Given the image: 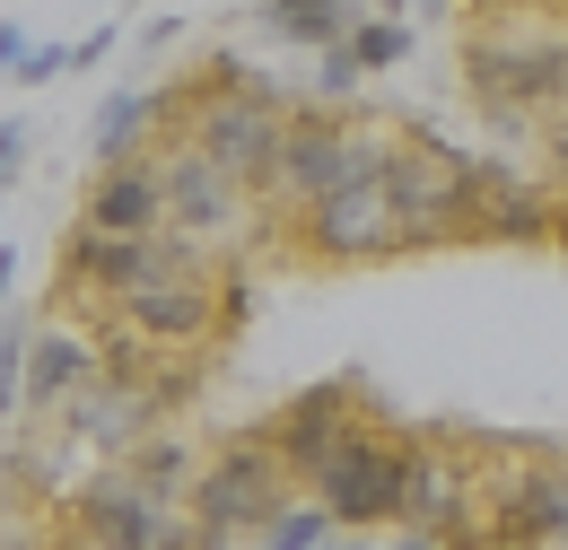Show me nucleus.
Segmentation results:
<instances>
[{
  "instance_id": "1",
  "label": "nucleus",
  "mask_w": 568,
  "mask_h": 550,
  "mask_svg": "<svg viewBox=\"0 0 568 550\" xmlns=\"http://www.w3.org/2000/svg\"><path fill=\"white\" fill-rule=\"evenodd\" d=\"M193 464L175 437H149L132 464H105L53 507L62 542L79 550H193V524H184V498H193Z\"/></svg>"
},
{
  "instance_id": "2",
  "label": "nucleus",
  "mask_w": 568,
  "mask_h": 550,
  "mask_svg": "<svg viewBox=\"0 0 568 550\" xmlns=\"http://www.w3.org/2000/svg\"><path fill=\"white\" fill-rule=\"evenodd\" d=\"M464 88L481 114H568V0L473 9Z\"/></svg>"
},
{
  "instance_id": "3",
  "label": "nucleus",
  "mask_w": 568,
  "mask_h": 550,
  "mask_svg": "<svg viewBox=\"0 0 568 550\" xmlns=\"http://www.w3.org/2000/svg\"><path fill=\"white\" fill-rule=\"evenodd\" d=\"M473 437V516L464 550H542L568 542V455L551 437H516V428H464Z\"/></svg>"
},
{
  "instance_id": "4",
  "label": "nucleus",
  "mask_w": 568,
  "mask_h": 550,
  "mask_svg": "<svg viewBox=\"0 0 568 550\" xmlns=\"http://www.w3.org/2000/svg\"><path fill=\"white\" fill-rule=\"evenodd\" d=\"M166 132H184L202 157H219L236 184H263V166L288 132V96L281 79L245 70V53H211V70L166 79Z\"/></svg>"
},
{
  "instance_id": "5",
  "label": "nucleus",
  "mask_w": 568,
  "mask_h": 550,
  "mask_svg": "<svg viewBox=\"0 0 568 550\" xmlns=\"http://www.w3.org/2000/svg\"><path fill=\"white\" fill-rule=\"evenodd\" d=\"M385 193L403 210L412 254L481 245V149L428 132V123H394L385 132Z\"/></svg>"
},
{
  "instance_id": "6",
  "label": "nucleus",
  "mask_w": 568,
  "mask_h": 550,
  "mask_svg": "<svg viewBox=\"0 0 568 550\" xmlns=\"http://www.w3.org/2000/svg\"><path fill=\"white\" fill-rule=\"evenodd\" d=\"M385 132L394 123H358V114H333V105H288V132L263 166V184H254L272 236H288L324 193H342L358 175H385Z\"/></svg>"
},
{
  "instance_id": "7",
  "label": "nucleus",
  "mask_w": 568,
  "mask_h": 550,
  "mask_svg": "<svg viewBox=\"0 0 568 550\" xmlns=\"http://www.w3.org/2000/svg\"><path fill=\"white\" fill-rule=\"evenodd\" d=\"M288 498H306L297 472H288L281 437L254 419V428H227L211 455L193 464V498H184V524H193V550H245Z\"/></svg>"
},
{
  "instance_id": "8",
  "label": "nucleus",
  "mask_w": 568,
  "mask_h": 550,
  "mask_svg": "<svg viewBox=\"0 0 568 550\" xmlns=\"http://www.w3.org/2000/svg\"><path fill=\"white\" fill-rule=\"evenodd\" d=\"M149 157H158V184H166V236H175L184 254L245 272V254L272 245V218L254 202V184H236V175H227L219 157H202L184 132H166Z\"/></svg>"
},
{
  "instance_id": "9",
  "label": "nucleus",
  "mask_w": 568,
  "mask_h": 550,
  "mask_svg": "<svg viewBox=\"0 0 568 550\" xmlns=\"http://www.w3.org/2000/svg\"><path fill=\"white\" fill-rule=\"evenodd\" d=\"M281 245H288V254H306V263H333V272H351V263H403V254H412L385 175H358V184H342V193H324Z\"/></svg>"
},
{
  "instance_id": "10",
  "label": "nucleus",
  "mask_w": 568,
  "mask_h": 550,
  "mask_svg": "<svg viewBox=\"0 0 568 550\" xmlns=\"http://www.w3.org/2000/svg\"><path fill=\"white\" fill-rule=\"evenodd\" d=\"M403 446H412V428L367 419L351 446L306 481V498L333 516V533H385L394 524V507H403Z\"/></svg>"
},
{
  "instance_id": "11",
  "label": "nucleus",
  "mask_w": 568,
  "mask_h": 550,
  "mask_svg": "<svg viewBox=\"0 0 568 550\" xmlns=\"http://www.w3.org/2000/svg\"><path fill=\"white\" fill-rule=\"evenodd\" d=\"M464 516H473V437L464 428H412L394 524L412 542H464Z\"/></svg>"
},
{
  "instance_id": "12",
  "label": "nucleus",
  "mask_w": 568,
  "mask_h": 550,
  "mask_svg": "<svg viewBox=\"0 0 568 550\" xmlns=\"http://www.w3.org/2000/svg\"><path fill=\"white\" fill-rule=\"evenodd\" d=\"M184 245L175 236H88V227H62V306H79L88 324H114V306L149 288Z\"/></svg>"
},
{
  "instance_id": "13",
  "label": "nucleus",
  "mask_w": 568,
  "mask_h": 550,
  "mask_svg": "<svg viewBox=\"0 0 568 550\" xmlns=\"http://www.w3.org/2000/svg\"><path fill=\"white\" fill-rule=\"evenodd\" d=\"M367 419H376V411H367V385H358V376H324V385L288 394L263 428L281 437L288 472H297V489H306V481H315V472H324V464H333V455L358 437V428H367Z\"/></svg>"
},
{
  "instance_id": "14",
  "label": "nucleus",
  "mask_w": 568,
  "mask_h": 550,
  "mask_svg": "<svg viewBox=\"0 0 568 550\" xmlns=\"http://www.w3.org/2000/svg\"><path fill=\"white\" fill-rule=\"evenodd\" d=\"M88 236H166V184H158V157H123V166H97L79 218Z\"/></svg>"
},
{
  "instance_id": "15",
  "label": "nucleus",
  "mask_w": 568,
  "mask_h": 550,
  "mask_svg": "<svg viewBox=\"0 0 568 550\" xmlns=\"http://www.w3.org/2000/svg\"><path fill=\"white\" fill-rule=\"evenodd\" d=\"M88 472H105L88 446H79L62 419H18V437H9V481L18 498H44V507H62Z\"/></svg>"
},
{
  "instance_id": "16",
  "label": "nucleus",
  "mask_w": 568,
  "mask_h": 550,
  "mask_svg": "<svg viewBox=\"0 0 568 550\" xmlns=\"http://www.w3.org/2000/svg\"><path fill=\"white\" fill-rule=\"evenodd\" d=\"M97 367H105L97 333H79V324H36V333H27V419L62 411Z\"/></svg>"
},
{
  "instance_id": "17",
  "label": "nucleus",
  "mask_w": 568,
  "mask_h": 550,
  "mask_svg": "<svg viewBox=\"0 0 568 550\" xmlns=\"http://www.w3.org/2000/svg\"><path fill=\"white\" fill-rule=\"evenodd\" d=\"M88 132H97V166L149 157V149L166 140V88H149V79H123V88H105Z\"/></svg>"
},
{
  "instance_id": "18",
  "label": "nucleus",
  "mask_w": 568,
  "mask_h": 550,
  "mask_svg": "<svg viewBox=\"0 0 568 550\" xmlns=\"http://www.w3.org/2000/svg\"><path fill=\"white\" fill-rule=\"evenodd\" d=\"M254 18H263V27L281 35V44H306V53H333V44H342V35L358 27V0H263Z\"/></svg>"
},
{
  "instance_id": "19",
  "label": "nucleus",
  "mask_w": 568,
  "mask_h": 550,
  "mask_svg": "<svg viewBox=\"0 0 568 550\" xmlns=\"http://www.w3.org/2000/svg\"><path fill=\"white\" fill-rule=\"evenodd\" d=\"M342 53H351L367 79L376 70H403L412 62V18H385V9H358V27L342 35Z\"/></svg>"
},
{
  "instance_id": "20",
  "label": "nucleus",
  "mask_w": 568,
  "mask_h": 550,
  "mask_svg": "<svg viewBox=\"0 0 568 550\" xmlns=\"http://www.w3.org/2000/svg\"><path fill=\"white\" fill-rule=\"evenodd\" d=\"M324 533H333V516H324L315 498H288V507H281V516H272V524H263L245 550H315Z\"/></svg>"
},
{
  "instance_id": "21",
  "label": "nucleus",
  "mask_w": 568,
  "mask_h": 550,
  "mask_svg": "<svg viewBox=\"0 0 568 550\" xmlns=\"http://www.w3.org/2000/svg\"><path fill=\"white\" fill-rule=\"evenodd\" d=\"M27 333H36V324L0 315V419H9V428L27 419Z\"/></svg>"
},
{
  "instance_id": "22",
  "label": "nucleus",
  "mask_w": 568,
  "mask_h": 550,
  "mask_svg": "<svg viewBox=\"0 0 568 550\" xmlns=\"http://www.w3.org/2000/svg\"><path fill=\"white\" fill-rule=\"evenodd\" d=\"M27 157H36V123H27V114H9V123H0V202L18 193V175H27Z\"/></svg>"
},
{
  "instance_id": "23",
  "label": "nucleus",
  "mask_w": 568,
  "mask_h": 550,
  "mask_svg": "<svg viewBox=\"0 0 568 550\" xmlns=\"http://www.w3.org/2000/svg\"><path fill=\"white\" fill-rule=\"evenodd\" d=\"M18 88H53V79H71V44H27V62L9 70Z\"/></svg>"
},
{
  "instance_id": "24",
  "label": "nucleus",
  "mask_w": 568,
  "mask_h": 550,
  "mask_svg": "<svg viewBox=\"0 0 568 550\" xmlns=\"http://www.w3.org/2000/svg\"><path fill=\"white\" fill-rule=\"evenodd\" d=\"M358 79H367V70L333 44V53H324V70H315V96H324V105H342V96H358Z\"/></svg>"
},
{
  "instance_id": "25",
  "label": "nucleus",
  "mask_w": 568,
  "mask_h": 550,
  "mask_svg": "<svg viewBox=\"0 0 568 550\" xmlns=\"http://www.w3.org/2000/svg\"><path fill=\"white\" fill-rule=\"evenodd\" d=\"M114 44H123V18H105V27H88V35L71 44V70H97L105 53H114Z\"/></svg>"
},
{
  "instance_id": "26",
  "label": "nucleus",
  "mask_w": 568,
  "mask_h": 550,
  "mask_svg": "<svg viewBox=\"0 0 568 550\" xmlns=\"http://www.w3.org/2000/svg\"><path fill=\"white\" fill-rule=\"evenodd\" d=\"M27 44H36V35H27L18 18H0V79H9V70H18V62H27Z\"/></svg>"
},
{
  "instance_id": "27",
  "label": "nucleus",
  "mask_w": 568,
  "mask_h": 550,
  "mask_svg": "<svg viewBox=\"0 0 568 550\" xmlns=\"http://www.w3.org/2000/svg\"><path fill=\"white\" fill-rule=\"evenodd\" d=\"M9 272H18V254L0 245V315H9Z\"/></svg>"
},
{
  "instance_id": "28",
  "label": "nucleus",
  "mask_w": 568,
  "mask_h": 550,
  "mask_svg": "<svg viewBox=\"0 0 568 550\" xmlns=\"http://www.w3.org/2000/svg\"><path fill=\"white\" fill-rule=\"evenodd\" d=\"M376 9H385V18H403V9H412V0H376Z\"/></svg>"
},
{
  "instance_id": "29",
  "label": "nucleus",
  "mask_w": 568,
  "mask_h": 550,
  "mask_svg": "<svg viewBox=\"0 0 568 550\" xmlns=\"http://www.w3.org/2000/svg\"><path fill=\"white\" fill-rule=\"evenodd\" d=\"M394 550H437V542H412V533H403V542H394Z\"/></svg>"
},
{
  "instance_id": "30",
  "label": "nucleus",
  "mask_w": 568,
  "mask_h": 550,
  "mask_svg": "<svg viewBox=\"0 0 568 550\" xmlns=\"http://www.w3.org/2000/svg\"><path fill=\"white\" fill-rule=\"evenodd\" d=\"M420 9H446V0H420Z\"/></svg>"
}]
</instances>
